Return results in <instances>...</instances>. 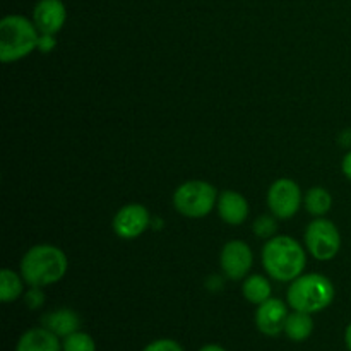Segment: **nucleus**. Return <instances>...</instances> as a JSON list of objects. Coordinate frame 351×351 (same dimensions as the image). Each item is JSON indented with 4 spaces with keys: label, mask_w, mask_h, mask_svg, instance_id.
<instances>
[{
    "label": "nucleus",
    "mask_w": 351,
    "mask_h": 351,
    "mask_svg": "<svg viewBox=\"0 0 351 351\" xmlns=\"http://www.w3.org/2000/svg\"><path fill=\"white\" fill-rule=\"evenodd\" d=\"M216 208L219 218L233 226L242 225L249 216V202L240 192L235 191H223L216 202Z\"/></svg>",
    "instance_id": "12"
},
{
    "label": "nucleus",
    "mask_w": 351,
    "mask_h": 351,
    "mask_svg": "<svg viewBox=\"0 0 351 351\" xmlns=\"http://www.w3.org/2000/svg\"><path fill=\"white\" fill-rule=\"evenodd\" d=\"M23 283H26L23 276L16 274L12 269L5 267L0 271V300L3 304L16 302L23 295Z\"/></svg>",
    "instance_id": "18"
},
{
    "label": "nucleus",
    "mask_w": 351,
    "mask_h": 351,
    "mask_svg": "<svg viewBox=\"0 0 351 351\" xmlns=\"http://www.w3.org/2000/svg\"><path fill=\"white\" fill-rule=\"evenodd\" d=\"M79 326H81V319L71 308H60L43 317V328L50 329L58 338H67L72 332L79 331Z\"/></svg>",
    "instance_id": "14"
},
{
    "label": "nucleus",
    "mask_w": 351,
    "mask_h": 351,
    "mask_svg": "<svg viewBox=\"0 0 351 351\" xmlns=\"http://www.w3.org/2000/svg\"><path fill=\"white\" fill-rule=\"evenodd\" d=\"M242 293L247 302L254 305H261L266 300H269L273 288H271V283L266 278L261 276V274H252V276H249L243 281Z\"/></svg>",
    "instance_id": "16"
},
{
    "label": "nucleus",
    "mask_w": 351,
    "mask_h": 351,
    "mask_svg": "<svg viewBox=\"0 0 351 351\" xmlns=\"http://www.w3.org/2000/svg\"><path fill=\"white\" fill-rule=\"evenodd\" d=\"M267 206L274 218L291 219L302 206V191L297 182L280 178L267 191Z\"/></svg>",
    "instance_id": "7"
},
{
    "label": "nucleus",
    "mask_w": 351,
    "mask_h": 351,
    "mask_svg": "<svg viewBox=\"0 0 351 351\" xmlns=\"http://www.w3.org/2000/svg\"><path fill=\"white\" fill-rule=\"evenodd\" d=\"M26 305L29 308H38L40 305H43L45 302V297L43 293H41V288H36V287H31V290L26 293Z\"/></svg>",
    "instance_id": "22"
},
{
    "label": "nucleus",
    "mask_w": 351,
    "mask_h": 351,
    "mask_svg": "<svg viewBox=\"0 0 351 351\" xmlns=\"http://www.w3.org/2000/svg\"><path fill=\"white\" fill-rule=\"evenodd\" d=\"M69 269L65 252L50 243H40L27 250L21 259V276L29 287L43 288L58 283Z\"/></svg>",
    "instance_id": "1"
},
{
    "label": "nucleus",
    "mask_w": 351,
    "mask_h": 351,
    "mask_svg": "<svg viewBox=\"0 0 351 351\" xmlns=\"http://www.w3.org/2000/svg\"><path fill=\"white\" fill-rule=\"evenodd\" d=\"M199 351H226V350L221 348L219 345H206V346H202Z\"/></svg>",
    "instance_id": "24"
},
{
    "label": "nucleus",
    "mask_w": 351,
    "mask_h": 351,
    "mask_svg": "<svg viewBox=\"0 0 351 351\" xmlns=\"http://www.w3.org/2000/svg\"><path fill=\"white\" fill-rule=\"evenodd\" d=\"M149 223L151 215L146 206L132 202L120 208L113 216V232L120 239L132 240L143 235L149 228Z\"/></svg>",
    "instance_id": "8"
},
{
    "label": "nucleus",
    "mask_w": 351,
    "mask_h": 351,
    "mask_svg": "<svg viewBox=\"0 0 351 351\" xmlns=\"http://www.w3.org/2000/svg\"><path fill=\"white\" fill-rule=\"evenodd\" d=\"M345 343H346V346H348V350L351 351V322H350L348 328H346V331H345Z\"/></svg>",
    "instance_id": "25"
},
{
    "label": "nucleus",
    "mask_w": 351,
    "mask_h": 351,
    "mask_svg": "<svg viewBox=\"0 0 351 351\" xmlns=\"http://www.w3.org/2000/svg\"><path fill=\"white\" fill-rule=\"evenodd\" d=\"M62 351H96V343L88 332L75 331L64 338Z\"/></svg>",
    "instance_id": "19"
},
{
    "label": "nucleus",
    "mask_w": 351,
    "mask_h": 351,
    "mask_svg": "<svg viewBox=\"0 0 351 351\" xmlns=\"http://www.w3.org/2000/svg\"><path fill=\"white\" fill-rule=\"evenodd\" d=\"M288 307L280 298L266 300L264 304L257 305L256 311V326L263 335L280 336L285 332V324L288 319Z\"/></svg>",
    "instance_id": "11"
},
{
    "label": "nucleus",
    "mask_w": 351,
    "mask_h": 351,
    "mask_svg": "<svg viewBox=\"0 0 351 351\" xmlns=\"http://www.w3.org/2000/svg\"><path fill=\"white\" fill-rule=\"evenodd\" d=\"M288 305L293 311L317 314L324 311L335 300V287L331 280L322 274L308 273L300 274L293 280L287 291Z\"/></svg>",
    "instance_id": "4"
},
{
    "label": "nucleus",
    "mask_w": 351,
    "mask_h": 351,
    "mask_svg": "<svg viewBox=\"0 0 351 351\" xmlns=\"http://www.w3.org/2000/svg\"><path fill=\"white\" fill-rule=\"evenodd\" d=\"M307 257L300 242L287 235L271 237L263 247V266L273 280L288 281L297 280L304 274Z\"/></svg>",
    "instance_id": "2"
},
{
    "label": "nucleus",
    "mask_w": 351,
    "mask_h": 351,
    "mask_svg": "<svg viewBox=\"0 0 351 351\" xmlns=\"http://www.w3.org/2000/svg\"><path fill=\"white\" fill-rule=\"evenodd\" d=\"M276 232V221L271 215H263L254 221V233L261 239H269Z\"/></svg>",
    "instance_id": "20"
},
{
    "label": "nucleus",
    "mask_w": 351,
    "mask_h": 351,
    "mask_svg": "<svg viewBox=\"0 0 351 351\" xmlns=\"http://www.w3.org/2000/svg\"><path fill=\"white\" fill-rule=\"evenodd\" d=\"M67 9L62 0H38L33 9V23L41 34L53 36L64 27Z\"/></svg>",
    "instance_id": "10"
},
{
    "label": "nucleus",
    "mask_w": 351,
    "mask_h": 351,
    "mask_svg": "<svg viewBox=\"0 0 351 351\" xmlns=\"http://www.w3.org/2000/svg\"><path fill=\"white\" fill-rule=\"evenodd\" d=\"M16 351H62V343L50 329L33 328L21 336Z\"/></svg>",
    "instance_id": "13"
},
{
    "label": "nucleus",
    "mask_w": 351,
    "mask_h": 351,
    "mask_svg": "<svg viewBox=\"0 0 351 351\" xmlns=\"http://www.w3.org/2000/svg\"><path fill=\"white\" fill-rule=\"evenodd\" d=\"M143 351H184V348L173 339H156V341L149 343Z\"/></svg>",
    "instance_id": "21"
},
{
    "label": "nucleus",
    "mask_w": 351,
    "mask_h": 351,
    "mask_svg": "<svg viewBox=\"0 0 351 351\" xmlns=\"http://www.w3.org/2000/svg\"><path fill=\"white\" fill-rule=\"evenodd\" d=\"M305 209L315 218H322L332 208V195L324 187H312L305 194Z\"/></svg>",
    "instance_id": "17"
},
{
    "label": "nucleus",
    "mask_w": 351,
    "mask_h": 351,
    "mask_svg": "<svg viewBox=\"0 0 351 351\" xmlns=\"http://www.w3.org/2000/svg\"><path fill=\"white\" fill-rule=\"evenodd\" d=\"M218 197V191L209 182L189 180L173 192V208L185 218L201 219L215 209Z\"/></svg>",
    "instance_id": "5"
},
{
    "label": "nucleus",
    "mask_w": 351,
    "mask_h": 351,
    "mask_svg": "<svg viewBox=\"0 0 351 351\" xmlns=\"http://www.w3.org/2000/svg\"><path fill=\"white\" fill-rule=\"evenodd\" d=\"M341 170H343V175H345L348 180H351V151L350 153H346L345 158H343Z\"/></svg>",
    "instance_id": "23"
},
{
    "label": "nucleus",
    "mask_w": 351,
    "mask_h": 351,
    "mask_svg": "<svg viewBox=\"0 0 351 351\" xmlns=\"http://www.w3.org/2000/svg\"><path fill=\"white\" fill-rule=\"evenodd\" d=\"M312 332H314V319H312V314L293 311L288 315L287 324H285V335L291 341H305V339L311 338Z\"/></svg>",
    "instance_id": "15"
},
{
    "label": "nucleus",
    "mask_w": 351,
    "mask_h": 351,
    "mask_svg": "<svg viewBox=\"0 0 351 351\" xmlns=\"http://www.w3.org/2000/svg\"><path fill=\"white\" fill-rule=\"evenodd\" d=\"M41 33L33 21L21 14H9L0 21V60H21L40 47Z\"/></svg>",
    "instance_id": "3"
},
{
    "label": "nucleus",
    "mask_w": 351,
    "mask_h": 351,
    "mask_svg": "<svg viewBox=\"0 0 351 351\" xmlns=\"http://www.w3.org/2000/svg\"><path fill=\"white\" fill-rule=\"evenodd\" d=\"M254 263L250 247L243 240H230L223 245L219 254V266L226 278L239 281L247 276Z\"/></svg>",
    "instance_id": "9"
},
{
    "label": "nucleus",
    "mask_w": 351,
    "mask_h": 351,
    "mask_svg": "<svg viewBox=\"0 0 351 351\" xmlns=\"http://www.w3.org/2000/svg\"><path fill=\"white\" fill-rule=\"evenodd\" d=\"M305 245L314 259L331 261L341 249V233L329 219L315 218L305 230Z\"/></svg>",
    "instance_id": "6"
}]
</instances>
